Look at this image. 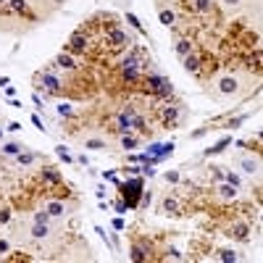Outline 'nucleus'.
Wrapping results in <instances>:
<instances>
[{
  "label": "nucleus",
  "mask_w": 263,
  "mask_h": 263,
  "mask_svg": "<svg viewBox=\"0 0 263 263\" xmlns=\"http://www.w3.org/2000/svg\"><path fill=\"white\" fill-rule=\"evenodd\" d=\"M247 79L242 74H237V71H227V74H219V76H213L211 82V87H208V92H213V98H219V100H237V98H242L245 92H247Z\"/></svg>",
  "instance_id": "1"
},
{
  "label": "nucleus",
  "mask_w": 263,
  "mask_h": 263,
  "mask_svg": "<svg viewBox=\"0 0 263 263\" xmlns=\"http://www.w3.org/2000/svg\"><path fill=\"white\" fill-rule=\"evenodd\" d=\"M71 208H74V203H66L61 195H48L40 203V211H45L50 219H64V216L71 213Z\"/></svg>",
  "instance_id": "2"
},
{
  "label": "nucleus",
  "mask_w": 263,
  "mask_h": 263,
  "mask_svg": "<svg viewBox=\"0 0 263 263\" xmlns=\"http://www.w3.org/2000/svg\"><path fill=\"white\" fill-rule=\"evenodd\" d=\"M140 192H142V179H132L127 184H121V197L127 208H134L137 200H140Z\"/></svg>",
  "instance_id": "3"
},
{
  "label": "nucleus",
  "mask_w": 263,
  "mask_h": 263,
  "mask_svg": "<svg viewBox=\"0 0 263 263\" xmlns=\"http://www.w3.org/2000/svg\"><path fill=\"white\" fill-rule=\"evenodd\" d=\"M37 82H40V87L48 90L50 95H61V92H64V82H61L53 71H40L37 74Z\"/></svg>",
  "instance_id": "4"
},
{
  "label": "nucleus",
  "mask_w": 263,
  "mask_h": 263,
  "mask_svg": "<svg viewBox=\"0 0 263 263\" xmlns=\"http://www.w3.org/2000/svg\"><path fill=\"white\" fill-rule=\"evenodd\" d=\"M161 211H164L166 216H182L184 211H187V205H184V200L179 195H166L164 203H161Z\"/></svg>",
  "instance_id": "5"
},
{
  "label": "nucleus",
  "mask_w": 263,
  "mask_h": 263,
  "mask_svg": "<svg viewBox=\"0 0 263 263\" xmlns=\"http://www.w3.org/2000/svg\"><path fill=\"white\" fill-rule=\"evenodd\" d=\"M56 66H58V68H64V71H76V68H79L82 64H76V61H74V56L66 50V53H61V56H58Z\"/></svg>",
  "instance_id": "6"
},
{
  "label": "nucleus",
  "mask_w": 263,
  "mask_h": 263,
  "mask_svg": "<svg viewBox=\"0 0 263 263\" xmlns=\"http://www.w3.org/2000/svg\"><path fill=\"white\" fill-rule=\"evenodd\" d=\"M195 50V45H192V37H176V53L184 58V56H190V53Z\"/></svg>",
  "instance_id": "7"
},
{
  "label": "nucleus",
  "mask_w": 263,
  "mask_h": 263,
  "mask_svg": "<svg viewBox=\"0 0 263 263\" xmlns=\"http://www.w3.org/2000/svg\"><path fill=\"white\" fill-rule=\"evenodd\" d=\"M219 3H221L227 11H242L245 5H247V0H219Z\"/></svg>",
  "instance_id": "8"
},
{
  "label": "nucleus",
  "mask_w": 263,
  "mask_h": 263,
  "mask_svg": "<svg viewBox=\"0 0 263 263\" xmlns=\"http://www.w3.org/2000/svg\"><path fill=\"white\" fill-rule=\"evenodd\" d=\"M161 21H164L166 27H174V24H176V16H174V11H166V8H161Z\"/></svg>",
  "instance_id": "9"
},
{
  "label": "nucleus",
  "mask_w": 263,
  "mask_h": 263,
  "mask_svg": "<svg viewBox=\"0 0 263 263\" xmlns=\"http://www.w3.org/2000/svg\"><path fill=\"white\" fill-rule=\"evenodd\" d=\"M32 161H37L34 153H19V166H29Z\"/></svg>",
  "instance_id": "10"
},
{
  "label": "nucleus",
  "mask_w": 263,
  "mask_h": 263,
  "mask_svg": "<svg viewBox=\"0 0 263 263\" xmlns=\"http://www.w3.org/2000/svg\"><path fill=\"white\" fill-rule=\"evenodd\" d=\"M242 168L247 174H258V161H242Z\"/></svg>",
  "instance_id": "11"
},
{
  "label": "nucleus",
  "mask_w": 263,
  "mask_h": 263,
  "mask_svg": "<svg viewBox=\"0 0 263 263\" xmlns=\"http://www.w3.org/2000/svg\"><path fill=\"white\" fill-rule=\"evenodd\" d=\"M5 153H8V156H19V153L21 150H24V148H21V145H16V142H11V145H5V148H3Z\"/></svg>",
  "instance_id": "12"
},
{
  "label": "nucleus",
  "mask_w": 263,
  "mask_h": 263,
  "mask_svg": "<svg viewBox=\"0 0 263 263\" xmlns=\"http://www.w3.org/2000/svg\"><path fill=\"white\" fill-rule=\"evenodd\" d=\"M134 142H137V140H134V137H132V134H129V137H127V134L121 137V145H124V148H127V150H132V148H134Z\"/></svg>",
  "instance_id": "13"
},
{
  "label": "nucleus",
  "mask_w": 263,
  "mask_h": 263,
  "mask_svg": "<svg viewBox=\"0 0 263 263\" xmlns=\"http://www.w3.org/2000/svg\"><path fill=\"white\" fill-rule=\"evenodd\" d=\"M87 148H92V150H103L105 145L100 142V140H90V142H87Z\"/></svg>",
  "instance_id": "14"
},
{
  "label": "nucleus",
  "mask_w": 263,
  "mask_h": 263,
  "mask_svg": "<svg viewBox=\"0 0 263 263\" xmlns=\"http://www.w3.org/2000/svg\"><path fill=\"white\" fill-rule=\"evenodd\" d=\"M8 247H11L8 239H0V253H8Z\"/></svg>",
  "instance_id": "15"
},
{
  "label": "nucleus",
  "mask_w": 263,
  "mask_h": 263,
  "mask_svg": "<svg viewBox=\"0 0 263 263\" xmlns=\"http://www.w3.org/2000/svg\"><path fill=\"white\" fill-rule=\"evenodd\" d=\"M8 216H11L8 211H3V213H0V224H5V221H8Z\"/></svg>",
  "instance_id": "16"
}]
</instances>
